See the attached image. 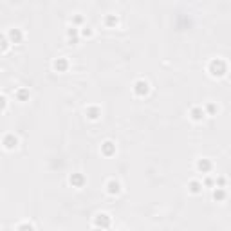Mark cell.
I'll list each match as a JSON object with an SVG mask.
<instances>
[{"label":"cell","instance_id":"cell-1","mask_svg":"<svg viewBox=\"0 0 231 231\" xmlns=\"http://www.w3.org/2000/svg\"><path fill=\"white\" fill-rule=\"evenodd\" d=\"M210 71H211L213 76H222L226 72V63L222 60H213L211 65H210Z\"/></svg>","mask_w":231,"mask_h":231},{"label":"cell","instance_id":"cell-2","mask_svg":"<svg viewBox=\"0 0 231 231\" xmlns=\"http://www.w3.org/2000/svg\"><path fill=\"white\" fill-rule=\"evenodd\" d=\"M146 92H148V83H146V81H137V83H135V94L143 96V94H146Z\"/></svg>","mask_w":231,"mask_h":231},{"label":"cell","instance_id":"cell-3","mask_svg":"<svg viewBox=\"0 0 231 231\" xmlns=\"http://www.w3.org/2000/svg\"><path fill=\"white\" fill-rule=\"evenodd\" d=\"M108 222H110V220H108V215H105V213H103V215H97V218H96V224H97V226H103V228H107V226H108Z\"/></svg>","mask_w":231,"mask_h":231},{"label":"cell","instance_id":"cell-4","mask_svg":"<svg viewBox=\"0 0 231 231\" xmlns=\"http://www.w3.org/2000/svg\"><path fill=\"white\" fill-rule=\"evenodd\" d=\"M211 168V164H210V161H206V159H202V161H199V170H202V172H208Z\"/></svg>","mask_w":231,"mask_h":231},{"label":"cell","instance_id":"cell-5","mask_svg":"<svg viewBox=\"0 0 231 231\" xmlns=\"http://www.w3.org/2000/svg\"><path fill=\"white\" fill-rule=\"evenodd\" d=\"M54 69H56V71H65V69H67V61H65V60H56V61H54Z\"/></svg>","mask_w":231,"mask_h":231},{"label":"cell","instance_id":"cell-6","mask_svg":"<svg viewBox=\"0 0 231 231\" xmlns=\"http://www.w3.org/2000/svg\"><path fill=\"white\" fill-rule=\"evenodd\" d=\"M192 116H193V119H202V117H204V110H200V108H193Z\"/></svg>","mask_w":231,"mask_h":231},{"label":"cell","instance_id":"cell-7","mask_svg":"<svg viewBox=\"0 0 231 231\" xmlns=\"http://www.w3.org/2000/svg\"><path fill=\"white\" fill-rule=\"evenodd\" d=\"M108 192L110 193H117L119 192V182H110V184H108Z\"/></svg>","mask_w":231,"mask_h":231},{"label":"cell","instance_id":"cell-8","mask_svg":"<svg viewBox=\"0 0 231 231\" xmlns=\"http://www.w3.org/2000/svg\"><path fill=\"white\" fill-rule=\"evenodd\" d=\"M224 197H226V193L222 192V190H217V192L213 193V199H215V200H222Z\"/></svg>","mask_w":231,"mask_h":231},{"label":"cell","instance_id":"cell-9","mask_svg":"<svg viewBox=\"0 0 231 231\" xmlns=\"http://www.w3.org/2000/svg\"><path fill=\"white\" fill-rule=\"evenodd\" d=\"M71 182H74V184H81V182H83V177H79V175H72V177H71Z\"/></svg>","mask_w":231,"mask_h":231},{"label":"cell","instance_id":"cell-10","mask_svg":"<svg viewBox=\"0 0 231 231\" xmlns=\"http://www.w3.org/2000/svg\"><path fill=\"white\" fill-rule=\"evenodd\" d=\"M18 231H33V226H29V224H24V226H20Z\"/></svg>","mask_w":231,"mask_h":231},{"label":"cell","instance_id":"cell-11","mask_svg":"<svg viewBox=\"0 0 231 231\" xmlns=\"http://www.w3.org/2000/svg\"><path fill=\"white\" fill-rule=\"evenodd\" d=\"M199 186H200L199 182H192V184H190V188H192V192H193V193L199 192Z\"/></svg>","mask_w":231,"mask_h":231},{"label":"cell","instance_id":"cell-12","mask_svg":"<svg viewBox=\"0 0 231 231\" xmlns=\"http://www.w3.org/2000/svg\"><path fill=\"white\" fill-rule=\"evenodd\" d=\"M89 114H90V116H89V117H92V119H96V117H97V110H96V108H89Z\"/></svg>","mask_w":231,"mask_h":231},{"label":"cell","instance_id":"cell-13","mask_svg":"<svg viewBox=\"0 0 231 231\" xmlns=\"http://www.w3.org/2000/svg\"><path fill=\"white\" fill-rule=\"evenodd\" d=\"M105 152H107V154L112 152V143H105Z\"/></svg>","mask_w":231,"mask_h":231},{"label":"cell","instance_id":"cell-14","mask_svg":"<svg viewBox=\"0 0 231 231\" xmlns=\"http://www.w3.org/2000/svg\"><path fill=\"white\" fill-rule=\"evenodd\" d=\"M94 231H103V229H94Z\"/></svg>","mask_w":231,"mask_h":231}]
</instances>
